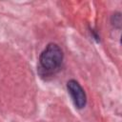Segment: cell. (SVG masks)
Returning <instances> with one entry per match:
<instances>
[{"label":"cell","mask_w":122,"mask_h":122,"mask_svg":"<svg viewBox=\"0 0 122 122\" xmlns=\"http://www.w3.org/2000/svg\"><path fill=\"white\" fill-rule=\"evenodd\" d=\"M63 61V52L60 47L51 43L42 51L39 57L40 69L47 74H51L57 71Z\"/></svg>","instance_id":"1"},{"label":"cell","mask_w":122,"mask_h":122,"mask_svg":"<svg viewBox=\"0 0 122 122\" xmlns=\"http://www.w3.org/2000/svg\"><path fill=\"white\" fill-rule=\"evenodd\" d=\"M67 88L72 98L74 105L78 109H82L83 107H85L87 102L86 93L82 89V87L80 86V84L75 80H70L67 84Z\"/></svg>","instance_id":"2"}]
</instances>
